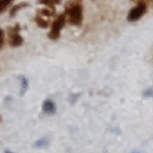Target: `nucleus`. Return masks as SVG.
Masks as SVG:
<instances>
[{
	"mask_svg": "<svg viewBox=\"0 0 153 153\" xmlns=\"http://www.w3.org/2000/svg\"><path fill=\"white\" fill-rule=\"evenodd\" d=\"M27 7H28V4H27V3L18 4V5H16V7H14V8L12 9V12H10V16H12V17H14V16H16V14H17L19 10H22L23 8H27Z\"/></svg>",
	"mask_w": 153,
	"mask_h": 153,
	"instance_id": "obj_8",
	"label": "nucleus"
},
{
	"mask_svg": "<svg viewBox=\"0 0 153 153\" xmlns=\"http://www.w3.org/2000/svg\"><path fill=\"white\" fill-rule=\"evenodd\" d=\"M131 153H142V152H140V151H138V149H135V151H133Z\"/></svg>",
	"mask_w": 153,
	"mask_h": 153,
	"instance_id": "obj_15",
	"label": "nucleus"
},
{
	"mask_svg": "<svg viewBox=\"0 0 153 153\" xmlns=\"http://www.w3.org/2000/svg\"><path fill=\"white\" fill-rule=\"evenodd\" d=\"M4 153H16V152H13V151H9V149H5V151H4Z\"/></svg>",
	"mask_w": 153,
	"mask_h": 153,
	"instance_id": "obj_14",
	"label": "nucleus"
},
{
	"mask_svg": "<svg viewBox=\"0 0 153 153\" xmlns=\"http://www.w3.org/2000/svg\"><path fill=\"white\" fill-rule=\"evenodd\" d=\"M19 80H21V96H23V94L27 92L28 85H30V82H28L27 76H25V75L19 76Z\"/></svg>",
	"mask_w": 153,
	"mask_h": 153,
	"instance_id": "obj_6",
	"label": "nucleus"
},
{
	"mask_svg": "<svg viewBox=\"0 0 153 153\" xmlns=\"http://www.w3.org/2000/svg\"><path fill=\"white\" fill-rule=\"evenodd\" d=\"M65 17H68V22L73 26H79L83 21V8L79 3L73 4L70 8L66 9Z\"/></svg>",
	"mask_w": 153,
	"mask_h": 153,
	"instance_id": "obj_1",
	"label": "nucleus"
},
{
	"mask_svg": "<svg viewBox=\"0 0 153 153\" xmlns=\"http://www.w3.org/2000/svg\"><path fill=\"white\" fill-rule=\"evenodd\" d=\"M12 1H13V0H0V14L5 10L9 5H10Z\"/></svg>",
	"mask_w": 153,
	"mask_h": 153,
	"instance_id": "obj_9",
	"label": "nucleus"
},
{
	"mask_svg": "<svg viewBox=\"0 0 153 153\" xmlns=\"http://www.w3.org/2000/svg\"><path fill=\"white\" fill-rule=\"evenodd\" d=\"M9 44L12 47H18L23 44V37L19 35V26L17 25L14 28L9 30Z\"/></svg>",
	"mask_w": 153,
	"mask_h": 153,
	"instance_id": "obj_4",
	"label": "nucleus"
},
{
	"mask_svg": "<svg viewBox=\"0 0 153 153\" xmlns=\"http://www.w3.org/2000/svg\"><path fill=\"white\" fill-rule=\"evenodd\" d=\"M42 111H44L45 114H47V115H54L56 112L55 102L52 101V100H50V98L45 100V102L42 103Z\"/></svg>",
	"mask_w": 153,
	"mask_h": 153,
	"instance_id": "obj_5",
	"label": "nucleus"
},
{
	"mask_svg": "<svg viewBox=\"0 0 153 153\" xmlns=\"http://www.w3.org/2000/svg\"><path fill=\"white\" fill-rule=\"evenodd\" d=\"M65 14H63V16H59L56 18V21H54V23H52V26H51V31L49 32V38H51V40H57L60 36V31H61V28L64 27L65 25Z\"/></svg>",
	"mask_w": 153,
	"mask_h": 153,
	"instance_id": "obj_2",
	"label": "nucleus"
},
{
	"mask_svg": "<svg viewBox=\"0 0 153 153\" xmlns=\"http://www.w3.org/2000/svg\"><path fill=\"white\" fill-rule=\"evenodd\" d=\"M49 144H50L49 138H41V139H38L33 143V147L35 148H46V147H49Z\"/></svg>",
	"mask_w": 153,
	"mask_h": 153,
	"instance_id": "obj_7",
	"label": "nucleus"
},
{
	"mask_svg": "<svg viewBox=\"0 0 153 153\" xmlns=\"http://www.w3.org/2000/svg\"><path fill=\"white\" fill-rule=\"evenodd\" d=\"M143 97H146V98H148V97H153V87L146 89L144 92H143Z\"/></svg>",
	"mask_w": 153,
	"mask_h": 153,
	"instance_id": "obj_11",
	"label": "nucleus"
},
{
	"mask_svg": "<svg viewBox=\"0 0 153 153\" xmlns=\"http://www.w3.org/2000/svg\"><path fill=\"white\" fill-rule=\"evenodd\" d=\"M147 10V5L146 3H139L138 5H135L134 8L130 9V12L128 14V21L129 22H135L138 19H140L143 16H144V13Z\"/></svg>",
	"mask_w": 153,
	"mask_h": 153,
	"instance_id": "obj_3",
	"label": "nucleus"
},
{
	"mask_svg": "<svg viewBox=\"0 0 153 153\" xmlns=\"http://www.w3.org/2000/svg\"><path fill=\"white\" fill-rule=\"evenodd\" d=\"M36 23H37V25L40 26V27H42V28H46L47 26H49V23L45 22L44 19L40 18V17H36Z\"/></svg>",
	"mask_w": 153,
	"mask_h": 153,
	"instance_id": "obj_10",
	"label": "nucleus"
},
{
	"mask_svg": "<svg viewBox=\"0 0 153 153\" xmlns=\"http://www.w3.org/2000/svg\"><path fill=\"white\" fill-rule=\"evenodd\" d=\"M78 97H79V94H70V96H69V102H70V103H74Z\"/></svg>",
	"mask_w": 153,
	"mask_h": 153,
	"instance_id": "obj_12",
	"label": "nucleus"
},
{
	"mask_svg": "<svg viewBox=\"0 0 153 153\" xmlns=\"http://www.w3.org/2000/svg\"><path fill=\"white\" fill-rule=\"evenodd\" d=\"M3 44H4V32L1 28H0V47L3 46Z\"/></svg>",
	"mask_w": 153,
	"mask_h": 153,
	"instance_id": "obj_13",
	"label": "nucleus"
}]
</instances>
